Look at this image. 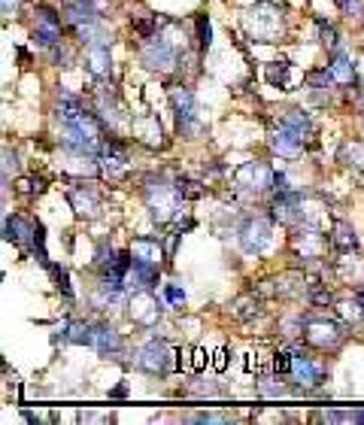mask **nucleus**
Listing matches in <instances>:
<instances>
[{
  "mask_svg": "<svg viewBox=\"0 0 364 425\" xmlns=\"http://www.w3.org/2000/svg\"><path fill=\"white\" fill-rule=\"evenodd\" d=\"M304 337L318 350H334L343 340V325L328 322V319H306L304 322Z\"/></svg>",
  "mask_w": 364,
  "mask_h": 425,
  "instance_id": "nucleus-2",
  "label": "nucleus"
},
{
  "mask_svg": "<svg viewBox=\"0 0 364 425\" xmlns=\"http://www.w3.org/2000/svg\"><path fill=\"white\" fill-rule=\"evenodd\" d=\"M52 273H55V285L64 292V295H73V289H70V277H67V271H61V268H52Z\"/></svg>",
  "mask_w": 364,
  "mask_h": 425,
  "instance_id": "nucleus-30",
  "label": "nucleus"
},
{
  "mask_svg": "<svg viewBox=\"0 0 364 425\" xmlns=\"http://www.w3.org/2000/svg\"><path fill=\"white\" fill-rule=\"evenodd\" d=\"M355 298H358V301H361V304H364V292H358V295H355Z\"/></svg>",
  "mask_w": 364,
  "mask_h": 425,
  "instance_id": "nucleus-41",
  "label": "nucleus"
},
{
  "mask_svg": "<svg viewBox=\"0 0 364 425\" xmlns=\"http://www.w3.org/2000/svg\"><path fill=\"white\" fill-rule=\"evenodd\" d=\"M85 64H88V70L95 73L97 79H104V76H109L112 73V58H109V46H91L88 49V58H85Z\"/></svg>",
  "mask_w": 364,
  "mask_h": 425,
  "instance_id": "nucleus-15",
  "label": "nucleus"
},
{
  "mask_svg": "<svg viewBox=\"0 0 364 425\" xmlns=\"http://www.w3.org/2000/svg\"><path fill=\"white\" fill-rule=\"evenodd\" d=\"M318 31H322V43L334 49V46H337V31L331 25H325V21H318Z\"/></svg>",
  "mask_w": 364,
  "mask_h": 425,
  "instance_id": "nucleus-32",
  "label": "nucleus"
},
{
  "mask_svg": "<svg viewBox=\"0 0 364 425\" xmlns=\"http://www.w3.org/2000/svg\"><path fill=\"white\" fill-rule=\"evenodd\" d=\"M131 319L140 325H155L161 319V307H158V298L152 295V289H140L131 295Z\"/></svg>",
  "mask_w": 364,
  "mask_h": 425,
  "instance_id": "nucleus-8",
  "label": "nucleus"
},
{
  "mask_svg": "<svg viewBox=\"0 0 364 425\" xmlns=\"http://www.w3.org/2000/svg\"><path fill=\"white\" fill-rule=\"evenodd\" d=\"M273 219L282 222V225H294L301 219V198L294 191L289 194H277V201H273Z\"/></svg>",
  "mask_w": 364,
  "mask_h": 425,
  "instance_id": "nucleus-10",
  "label": "nucleus"
},
{
  "mask_svg": "<svg viewBox=\"0 0 364 425\" xmlns=\"http://www.w3.org/2000/svg\"><path fill=\"white\" fill-rule=\"evenodd\" d=\"M207 362H210V359H207V350L198 347V350H195V359H191V367H195V371H203V367H207Z\"/></svg>",
  "mask_w": 364,
  "mask_h": 425,
  "instance_id": "nucleus-34",
  "label": "nucleus"
},
{
  "mask_svg": "<svg viewBox=\"0 0 364 425\" xmlns=\"http://www.w3.org/2000/svg\"><path fill=\"white\" fill-rule=\"evenodd\" d=\"M291 374L298 377L301 383H306V386H316L318 380H322V371L310 362V359H304V355H294V364H291Z\"/></svg>",
  "mask_w": 364,
  "mask_h": 425,
  "instance_id": "nucleus-19",
  "label": "nucleus"
},
{
  "mask_svg": "<svg viewBox=\"0 0 364 425\" xmlns=\"http://www.w3.org/2000/svg\"><path fill=\"white\" fill-rule=\"evenodd\" d=\"M28 237H33V225L25 222L21 216H13V219L6 216V222H4V240H9V243H25Z\"/></svg>",
  "mask_w": 364,
  "mask_h": 425,
  "instance_id": "nucleus-17",
  "label": "nucleus"
},
{
  "mask_svg": "<svg viewBox=\"0 0 364 425\" xmlns=\"http://www.w3.org/2000/svg\"><path fill=\"white\" fill-rule=\"evenodd\" d=\"M64 337L70 343H91V340H95V328H88L82 322H67L64 325Z\"/></svg>",
  "mask_w": 364,
  "mask_h": 425,
  "instance_id": "nucleus-22",
  "label": "nucleus"
},
{
  "mask_svg": "<svg viewBox=\"0 0 364 425\" xmlns=\"http://www.w3.org/2000/svg\"><path fill=\"white\" fill-rule=\"evenodd\" d=\"M279 125H289V128H294L301 137H306V134H313V119L310 116H304V112H298V110H291L286 119H282Z\"/></svg>",
  "mask_w": 364,
  "mask_h": 425,
  "instance_id": "nucleus-23",
  "label": "nucleus"
},
{
  "mask_svg": "<svg viewBox=\"0 0 364 425\" xmlns=\"http://www.w3.org/2000/svg\"><path fill=\"white\" fill-rule=\"evenodd\" d=\"M240 179L246 182L249 189H255V191H264V189H270L273 186V170L267 167V164H246L243 170H240Z\"/></svg>",
  "mask_w": 364,
  "mask_h": 425,
  "instance_id": "nucleus-13",
  "label": "nucleus"
},
{
  "mask_svg": "<svg viewBox=\"0 0 364 425\" xmlns=\"http://www.w3.org/2000/svg\"><path fill=\"white\" fill-rule=\"evenodd\" d=\"M170 103H173V112H176V122L182 131H195L198 128V103H195V95L188 88H173L170 91Z\"/></svg>",
  "mask_w": 364,
  "mask_h": 425,
  "instance_id": "nucleus-7",
  "label": "nucleus"
},
{
  "mask_svg": "<svg viewBox=\"0 0 364 425\" xmlns=\"http://www.w3.org/2000/svg\"><path fill=\"white\" fill-rule=\"evenodd\" d=\"M37 21H49V25H61V19H58V13H55L52 6H37Z\"/></svg>",
  "mask_w": 364,
  "mask_h": 425,
  "instance_id": "nucleus-31",
  "label": "nucleus"
},
{
  "mask_svg": "<svg viewBox=\"0 0 364 425\" xmlns=\"http://www.w3.org/2000/svg\"><path fill=\"white\" fill-rule=\"evenodd\" d=\"M213 364H215V371H225V364H228V350L222 347L219 352H215V359H213Z\"/></svg>",
  "mask_w": 364,
  "mask_h": 425,
  "instance_id": "nucleus-37",
  "label": "nucleus"
},
{
  "mask_svg": "<svg viewBox=\"0 0 364 425\" xmlns=\"http://www.w3.org/2000/svg\"><path fill=\"white\" fill-rule=\"evenodd\" d=\"M273 152H279L282 158H294L301 152V143H304V137L294 131V128H289V125H279L277 131H273Z\"/></svg>",
  "mask_w": 364,
  "mask_h": 425,
  "instance_id": "nucleus-9",
  "label": "nucleus"
},
{
  "mask_svg": "<svg viewBox=\"0 0 364 425\" xmlns=\"http://www.w3.org/2000/svg\"><path fill=\"white\" fill-rule=\"evenodd\" d=\"M328 73H331L334 85H352V83H355V61H352L349 55L337 52L334 61L328 64Z\"/></svg>",
  "mask_w": 364,
  "mask_h": 425,
  "instance_id": "nucleus-14",
  "label": "nucleus"
},
{
  "mask_svg": "<svg viewBox=\"0 0 364 425\" xmlns=\"http://www.w3.org/2000/svg\"><path fill=\"white\" fill-rule=\"evenodd\" d=\"M277 194H289L291 189H289V177L286 174H273V186H270Z\"/></svg>",
  "mask_w": 364,
  "mask_h": 425,
  "instance_id": "nucleus-33",
  "label": "nucleus"
},
{
  "mask_svg": "<svg viewBox=\"0 0 364 425\" xmlns=\"http://www.w3.org/2000/svg\"><path fill=\"white\" fill-rule=\"evenodd\" d=\"M122 335L116 328H109V325H97L95 328V340H91V347H95L100 355H119L122 352Z\"/></svg>",
  "mask_w": 364,
  "mask_h": 425,
  "instance_id": "nucleus-12",
  "label": "nucleus"
},
{
  "mask_svg": "<svg viewBox=\"0 0 364 425\" xmlns=\"http://www.w3.org/2000/svg\"><path fill=\"white\" fill-rule=\"evenodd\" d=\"M279 28H282V16L273 6H255V13L249 16V33L261 43H270V37H277Z\"/></svg>",
  "mask_w": 364,
  "mask_h": 425,
  "instance_id": "nucleus-6",
  "label": "nucleus"
},
{
  "mask_svg": "<svg viewBox=\"0 0 364 425\" xmlns=\"http://www.w3.org/2000/svg\"><path fill=\"white\" fill-rule=\"evenodd\" d=\"M291 364H294L291 352H277V355H273V367H277V374H291Z\"/></svg>",
  "mask_w": 364,
  "mask_h": 425,
  "instance_id": "nucleus-28",
  "label": "nucleus"
},
{
  "mask_svg": "<svg viewBox=\"0 0 364 425\" xmlns=\"http://www.w3.org/2000/svg\"><path fill=\"white\" fill-rule=\"evenodd\" d=\"M131 256H134L136 261L158 264V261H161V256H164V249H161V243H158V240H152V237H136L134 246H131Z\"/></svg>",
  "mask_w": 364,
  "mask_h": 425,
  "instance_id": "nucleus-16",
  "label": "nucleus"
},
{
  "mask_svg": "<svg viewBox=\"0 0 364 425\" xmlns=\"http://www.w3.org/2000/svg\"><path fill=\"white\" fill-rule=\"evenodd\" d=\"M337 310H340V316H346V319H361L364 316V304L358 301V298H352V301H340Z\"/></svg>",
  "mask_w": 364,
  "mask_h": 425,
  "instance_id": "nucleus-26",
  "label": "nucleus"
},
{
  "mask_svg": "<svg viewBox=\"0 0 364 425\" xmlns=\"http://www.w3.org/2000/svg\"><path fill=\"white\" fill-rule=\"evenodd\" d=\"M33 40H37L43 49H55L61 43V25H49V21H37L33 28Z\"/></svg>",
  "mask_w": 364,
  "mask_h": 425,
  "instance_id": "nucleus-21",
  "label": "nucleus"
},
{
  "mask_svg": "<svg viewBox=\"0 0 364 425\" xmlns=\"http://www.w3.org/2000/svg\"><path fill=\"white\" fill-rule=\"evenodd\" d=\"M310 298L316 304H331V292H322V289H316V285L310 289Z\"/></svg>",
  "mask_w": 364,
  "mask_h": 425,
  "instance_id": "nucleus-35",
  "label": "nucleus"
},
{
  "mask_svg": "<svg viewBox=\"0 0 364 425\" xmlns=\"http://www.w3.org/2000/svg\"><path fill=\"white\" fill-rule=\"evenodd\" d=\"M352 419H355V422H364V410H355V413H352Z\"/></svg>",
  "mask_w": 364,
  "mask_h": 425,
  "instance_id": "nucleus-40",
  "label": "nucleus"
},
{
  "mask_svg": "<svg viewBox=\"0 0 364 425\" xmlns=\"http://www.w3.org/2000/svg\"><path fill=\"white\" fill-rule=\"evenodd\" d=\"M210 43H213L210 19L207 16H198V46H200V49H210Z\"/></svg>",
  "mask_w": 364,
  "mask_h": 425,
  "instance_id": "nucleus-27",
  "label": "nucleus"
},
{
  "mask_svg": "<svg viewBox=\"0 0 364 425\" xmlns=\"http://www.w3.org/2000/svg\"><path fill=\"white\" fill-rule=\"evenodd\" d=\"M331 243L337 246V252H352V249L358 246V237H355V231H352L349 222H334Z\"/></svg>",
  "mask_w": 364,
  "mask_h": 425,
  "instance_id": "nucleus-20",
  "label": "nucleus"
},
{
  "mask_svg": "<svg viewBox=\"0 0 364 425\" xmlns=\"http://www.w3.org/2000/svg\"><path fill=\"white\" fill-rule=\"evenodd\" d=\"M70 206L79 216H85V219H95L97 210H100V198L91 189L76 186V189H70Z\"/></svg>",
  "mask_w": 364,
  "mask_h": 425,
  "instance_id": "nucleus-11",
  "label": "nucleus"
},
{
  "mask_svg": "<svg viewBox=\"0 0 364 425\" xmlns=\"http://www.w3.org/2000/svg\"><path fill=\"white\" fill-rule=\"evenodd\" d=\"M167 301H173V304L186 301V292H182V289H176V285H167Z\"/></svg>",
  "mask_w": 364,
  "mask_h": 425,
  "instance_id": "nucleus-36",
  "label": "nucleus"
},
{
  "mask_svg": "<svg viewBox=\"0 0 364 425\" xmlns=\"http://www.w3.org/2000/svg\"><path fill=\"white\" fill-rule=\"evenodd\" d=\"M170 355H173V352H170L167 343L155 337V340L146 343L140 352H136V364H140L143 371H149V374H167L170 367H173V364H170Z\"/></svg>",
  "mask_w": 364,
  "mask_h": 425,
  "instance_id": "nucleus-5",
  "label": "nucleus"
},
{
  "mask_svg": "<svg viewBox=\"0 0 364 425\" xmlns=\"http://www.w3.org/2000/svg\"><path fill=\"white\" fill-rule=\"evenodd\" d=\"M109 395H112V398H124V395H128V386H116Z\"/></svg>",
  "mask_w": 364,
  "mask_h": 425,
  "instance_id": "nucleus-39",
  "label": "nucleus"
},
{
  "mask_svg": "<svg viewBox=\"0 0 364 425\" xmlns=\"http://www.w3.org/2000/svg\"><path fill=\"white\" fill-rule=\"evenodd\" d=\"M240 246L246 256H261V252L270 246V222L261 219V216L246 219L240 228Z\"/></svg>",
  "mask_w": 364,
  "mask_h": 425,
  "instance_id": "nucleus-3",
  "label": "nucleus"
},
{
  "mask_svg": "<svg viewBox=\"0 0 364 425\" xmlns=\"http://www.w3.org/2000/svg\"><path fill=\"white\" fill-rule=\"evenodd\" d=\"M21 6V0H4V16H16Z\"/></svg>",
  "mask_w": 364,
  "mask_h": 425,
  "instance_id": "nucleus-38",
  "label": "nucleus"
},
{
  "mask_svg": "<svg viewBox=\"0 0 364 425\" xmlns=\"http://www.w3.org/2000/svg\"><path fill=\"white\" fill-rule=\"evenodd\" d=\"M337 6L343 16H361V9H364L361 0H337Z\"/></svg>",
  "mask_w": 364,
  "mask_h": 425,
  "instance_id": "nucleus-29",
  "label": "nucleus"
},
{
  "mask_svg": "<svg viewBox=\"0 0 364 425\" xmlns=\"http://www.w3.org/2000/svg\"><path fill=\"white\" fill-rule=\"evenodd\" d=\"M267 83L286 88L289 85V64H270L267 67Z\"/></svg>",
  "mask_w": 364,
  "mask_h": 425,
  "instance_id": "nucleus-25",
  "label": "nucleus"
},
{
  "mask_svg": "<svg viewBox=\"0 0 364 425\" xmlns=\"http://www.w3.org/2000/svg\"><path fill=\"white\" fill-rule=\"evenodd\" d=\"M176 191H179L182 201H195V198H200V194H203V186H200V182H195V179H176Z\"/></svg>",
  "mask_w": 364,
  "mask_h": 425,
  "instance_id": "nucleus-24",
  "label": "nucleus"
},
{
  "mask_svg": "<svg viewBox=\"0 0 364 425\" xmlns=\"http://www.w3.org/2000/svg\"><path fill=\"white\" fill-rule=\"evenodd\" d=\"M143 194H146V201H149V206H152V216L158 222H167L170 216H173L176 210H179V204H182V198H179V191H176V186H167L164 179H149V186L143 189Z\"/></svg>",
  "mask_w": 364,
  "mask_h": 425,
  "instance_id": "nucleus-1",
  "label": "nucleus"
},
{
  "mask_svg": "<svg viewBox=\"0 0 364 425\" xmlns=\"http://www.w3.org/2000/svg\"><path fill=\"white\" fill-rule=\"evenodd\" d=\"M143 64L149 67V70H173V64H176V49H173V43L164 40V37H149V43L143 46Z\"/></svg>",
  "mask_w": 364,
  "mask_h": 425,
  "instance_id": "nucleus-4",
  "label": "nucleus"
},
{
  "mask_svg": "<svg viewBox=\"0 0 364 425\" xmlns=\"http://www.w3.org/2000/svg\"><path fill=\"white\" fill-rule=\"evenodd\" d=\"M131 277L140 289H155L158 285V264H149V261H136L131 264Z\"/></svg>",
  "mask_w": 364,
  "mask_h": 425,
  "instance_id": "nucleus-18",
  "label": "nucleus"
}]
</instances>
